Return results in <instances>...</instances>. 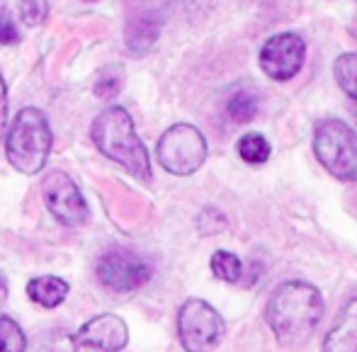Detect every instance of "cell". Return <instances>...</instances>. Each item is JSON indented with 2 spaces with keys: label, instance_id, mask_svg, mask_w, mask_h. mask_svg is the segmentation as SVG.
I'll return each instance as SVG.
<instances>
[{
  "label": "cell",
  "instance_id": "obj_11",
  "mask_svg": "<svg viewBox=\"0 0 357 352\" xmlns=\"http://www.w3.org/2000/svg\"><path fill=\"white\" fill-rule=\"evenodd\" d=\"M324 352H357V296L340 309L333 328L324 338Z\"/></svg>",
  "mask_w": 357,
  "mask_h": 352
},
{
  "label": "cell",
  "instance_id": "obj_19",
  "mask_svg": "<svg viewBox=\"0 0 357 352\" xmlns=\"http://www.w3.org/2000/svg\"><path fill=\"white\" fill-rule=\"evenodd\" d=\"M17 13L24 24L37 27V24H42L47 20L49 3L47 0H17Z\"/></svg>",
  "mask_w": 357,
  "mask_h": 352
},
{
  "label": "cell",
  "instance_id": "obj_9",
  "mask_svg": "<svg viewBox=\"0 0 357 352\" xmlns=\"http://www.w3.org/2000/svg\"><path fill=\"white\" fill-rule=\"evenodd\" d=\"M98 277L112 291H134L151 280V268L127 250H112L100 260Z\"/></svg>",
  "mask_w": 357,
  "mask_h": 352
},
{
  "label": "cell",
  "instance_id": "obj_18",
  "mask_svg": "<svg viewBox=\"0 0 357 352\" xmlns=\"http://www.w3.org/2000/svg\"><path fill=\"white\" fill-rule=\"evenodd\" d=\"M27 350V338L17 321L10 316H0V352H24Z\"/></svg>",
  "mask_w": 357,
  "mask_h": 352
},
{
  "label": "cell",
  "instance_id": "obj_13",
  "mask_svg": "<svg viewBox=\"0 0 357 352\" xmlns=\"http://www.w3.org/2000/svg\"><path fill=\"white\" fill-rule=\"evenodd\" d=\"M226 112L236 124L253 122L255 114H258V98L250 90H236L226 102Z\"/></svg>",
  "mask_w": 357,
  "mask_h": 352
},
{
  "label": "cell",
  "instance_id": "obj_21",
  "mask_svg": "<svg viewBox=\"0 0 357 352\" xmlns=\"http://www.w3.org/2000/svg\"><path fill=\"white\" fill-rule=\"evenodd\" d=\"M34 352H75V340L68 335H44L37 338Z\"/></svg>",
  "mask_w": 357,
  "mask_h": 352
},
{
  "label": "cell",
  "instance_id": "obj_16",
  "mask_svg": "<svg viewBox=\"0 0 357 352\" xmlns=\"http://www.w3.org/2000/svg\"><path fill=\"white\" fill-rule=\"evenodd\" d=\"M333 75L345 95L357 100V54H343L335 59Z\"/></svg>",
  "mask_w": 357,
  "mask_h": 352
},
{
  "label": "cell",
  "instance_id": "obj_10",
  "mask_svg": "<svg viewBox=\"0 0 357 352\" xmlns=\"http://www.w3.org/2000/svg\"><path fill=\"white\" fill-rule=\"evenodd\" d=\"M73 340L83 348L100 350V352H119L129 343V328L119 316L114 314H100L90 319Z\"/></svg>",
  "mask_w": 357,
  "mask_h": 352
},
{
  "label": "cell",
  "instance_id": "obj_7",
  "mask_svg": "<svg viewBox=\"0 0 357 352\" xmlns=\"http://www.w3.org/2000/svg\"><path fill=\"white\" fill-rule=\"evenodd\" d=\"M304 56V39L294 32H280L275 37H270L265 42V47L260 49V68L265 70L268 78L284 83V80H291L301 70Z\"/></svg>",
  "mask_w": 357,
  "mask_h": 352
},
{
  "label": "cell",
  "instance_id": "obj_5",
  "mask_svg": "<svg viewBox=\"0 0 357 352\" xmlns=\"http://www.w3.org/2000/svg\"><path fill=\"white\" fill-rule=\"evenodd\" d=\"M158 163L173 175H192L207 160V141L192 124H173L155 146Z\"/></svg>",
  "mask_w": 357,
  "mask_h": 352
},
{
  "label": "cell",
  "instance_id": "obj_23",
  "mask_svg": "<svg viewBox=\"0 0 357 352\" xmlns=\"http://www.w3.org/2000/svg\"><path fill=\"white\" fill-rule=\"evenodd\" d=\"M5 122H8V88H5V80L0 75V137L5 132Z\"/></svg>",
  "mask_w": 357,
  "mask_h": 352
},
{
  "label": "cell",
  "instance_id": "obj_4",
  "mask_svg": "<svg viewBox=\"0 0 357 352\" xmlns=\"http://www.w3.org/2000/svg\"><path fill=\"white\" fill-rule=\"evenodd\" d=\"M314 153L333 178L357 183V137L340 119H324L314 132Z\"/></svg>",
  "mask_w": 357,
  "mask_h": 352
},
{
  "label": "cell",
  "instance_id": "obj_20",
  "mask_svg": "<svg viewBox=\"0 0 357 352\" xmlns=\"http://www.w3.org/2000/svg\"><path fill=\"white\" fill-rule=\"evenodd\" d=\"M119 90H122V75L114 68H105L102 73H100L98 83H95V95L102 100H112Z\"/></svg>",
  "mask_w": 357,
  "mask_h": 352
},
{
  "label": "cell",
  "instance_id": "obj_6",
  "mask_svg": "<svg viewBox=\"0 0 357 352\" xmlns=\"http://www.w3.org/2000/svg\"><path fill=\"white\" fill-rule=\"evenodd\" d=\"M178 335L188 352H209L224 340L226 323L212 304L190 299L178 311Z\"/></svg>",
  "mask_w": 357,
  "mask_h": 352
},
{
  "label": "cell",
  "instance_id": "obj_17",
  "mask_svg": "<svg viewBox=\"0 0 357 352\" xmlns=\"http://www.w3.org/2000/svg\"><path fill=\"white\" fill-rule=\"evenodd\" d=\"M209 265H212L214 277L221 280V282H238L241 275H243V265H241V260L236 258L234 253H229V250H216Z\"/></svg>",
  "mask_w": 357,
  "mask_h": 352
},
{
  "label": "cell",
  "instance_id": "obj_3",
  "mask_svg": "<svg viewBox=\"0 0 357 352\" xmlns=\"http://www.w3.org/2000/svg\"><path fill=\"white\" fill-rule=\"evenodd\" d=\"M52 151V129L39 109L27 107L15 117L5 139V153L15 170L37 175L44 168Z\"/></svg>",
  "mask_w": 357,
  "mask_h": 352
},
{
  "label": "cell",
  "instance_id": "obj_14",
  "mask_svg": "<svg viewBox=\"0 0 357 352\" xmlns=\"http://www.w3.org/2000/svg\"><path fill=\"white\" fill-rule=\"evenodd\" d=\"M238 155L250 165H263L270 158V141L263 134H245L238 139Z\"/></svg>",
  "mask_w": 357,
  "mask_h": 352
},
{
  "label": "cell",
  "instance_id": "obj_2",
  "mask_svg": "<svg viewBox=\"0 0 357 352\" xmlns=\"http://www.w3.org/2000/svg\"><path fill=\"white\" fill-rule=\"evenodd\" d=\"M93 141L100 148V153H105L109 160L127 168L134 178H151L149 153H146L142 139L137 137V129H134V122L127 109H105L93 124Z\"/></svg>",
  "mask_w": 357,
  "mask_h": 352
},
{
  "label": "cell",
  "instance_id": "obj_12",
  "mask_svg": "<svg viewBox=\"0 0 357 352\" xmlns=\"http://www.w3.org/2000/svg\"><path fill=\"white\" fill-rule=\"evenodd\" d=\"M27 294L34 304L44 306V309H56L68 296V282H63L61 277H54V275L34 277L27 284Z\"/></svg>",
  "mask_w": 357,
  "mask_h": 352
},
{
  "label": "cell",
  "instance_id": "obj_8",
  "mask_svg": "<svg viewBox=\"0 0 357 352\" xmlns=\"http://www.w3.org/2000/svg\"><path fill=\"white\" fill-rule=\"evenodd\" d=\"M42 197L47 209L56 216L61 224L66 226H80L88 221L90 211L88 204H85L80 190L75 188V183L68 178L66 173H49L47 178L42 180Z\"/></svg>",
  "mask_w": 357,
  "mask_h": 352
},
{
  "label": "cell",
  "instance_id": "obj_1",
  "mask_svg": "<svg viewBox=\"0 0 357 352\" xmlns=\"http://www.w3.org/2000/svg\"><path fill=\"white\" fill-rule=\"evenodd\" d=\"M324 296L309 282H284L265 306V321L282 348L301 345L324 316Z\"/></svg>",
  "mask_w": 357,
  "mask_h": 352
},
{
  "label": "cell",
  "instance_id": "obj_15",
  "mask_svg": "<svg viewBox=\"0 0 357 352\" xmlns=\"http://www.w3.org/2000/svg\"><path fill=\"white\" fill-rule=\"evenodd\" d=\"M155 37H158V27H155L153 20H134L127 29V44L132 52H146V49L153 47Z\"/></svg>",
  "mask_w": 357,
  "mask_h": 352
},
{
  "label": "cell",
  "instance_id": "obj_22",
  "mask_svg": "<svg viewBox=\"0 0 357 352\" xmlns=\"http://www.w3.org/2000/svg\"><path fill=\"white\" fill-rule=\"evenodd\" d=\"M20 39V32L15 27L8 10H0V44H15Z\"/></svg>",
  "mask_w": 357,
  "mask_h": 352
}]
</instances>
